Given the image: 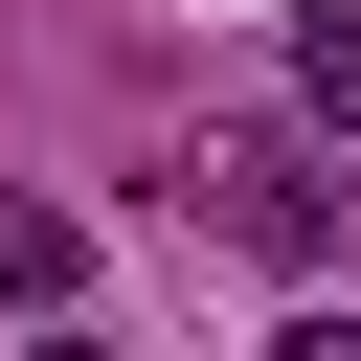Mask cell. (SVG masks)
<instances>
[{
	"label": "cell",
	"mask_w": 361,
	"mask_h": 361,
	"mask_svg": "<svg viewBox=\"0 0 361 361\" xmlns=\"http://www.w3.org/2000/svg\"><path fill=\"white\" fill-rule=\"evenodd\" d=\"M0 316H90V226L68 203H0Z\"/></svg>",
	"instance_id": "obj_2"
},
{
	"label": "cell",
	"mask_w": 361,
	"mask_h": 361,
	"mask_svg": "<svg viewBox=\"0 0 361 361\" xmlns=\"http://www.w3.org/2000/svg\"><path fill=\"white\" fill-rule=\"evenodd\" d=\"M293 113L361 135V0H293Z\"/></svg>",
	"instance_id": "obj_3"
},
{
	"label": "cell",
	"mask_w": 361,
	"mask_h": 361,
	"mask_svg": "<svg viewBox=\"0 0 361 361\" xmlns=\"http://www.w3.org/2000/svg\"><path fill=\"white\" fill-rule=\"evenodd\" d=\"M180 203H203V226H226V248H271V271H316V248H338V226H361V180H338V158H316V135H293V113H226V135H203V158H180Z\"/></svg>",
	"instance_id": "obj_1"
}]
</instances>
